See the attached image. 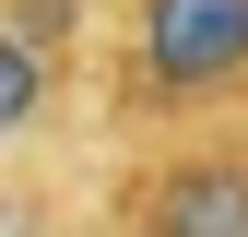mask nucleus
Listing matches in <instances>:
<instances>
[{
    "label": "nucleus",
    "instance_id": "obj_1",
    "mask_svg": "<svg viewBox=\"0 0 248 237\" xmlns=\"http://www.w3.org/2000/svg\"><path fill=\"white\" fill-rule=\"evenodd\" d=\"M142 83L154 95H236L248 83V0H142Z\"/></svg>",
    "mask_w": 248,
    "mask_h": 237
},
{
    "label": "nucleus",
    "instance_id": "obj_2",
    "mask_svg": "<svg viewBox=\"0 0 248 237\" xmlns=\"http://www.w3.org/2000/svg\"><path fill=\"white\" fill-rule=\"evenodd\" d=\"M142 237H248V154H189L154 178Z\"/></svg>",
    "mask_w": 248,
    "mask_h": 237
},
{
    "label": "nucleus",
    "instance_id": "obj_3",
    "mask_svg": "<svg viewBox=\"0 0 248 237\" xmlns=\"http://www.w3.org/2000/svg\"><path fill=\"white\" fill-rule=\"evenodd\" d=\"M36 107H47V48H24L12 24H0V142H12Z\"/></svg>",
    "mask_w": 248,
    "mask_h": 237
},
{
    "label": "nucleus",
    "instance_id": "obj_4",
    "mask_svg": "<svg viewBox=\"0 0 248 237\" xmlns=\"http://www.w3.org/2000/svg\"><path fill=\"white\" fill-rule=\"evenodd\" d=\"M59 24H71V0H24V12H12V36H24V48H47Z\"/></svg>",
    "mask_w": 248,
    "mask_h": 237
}]
</instances>
